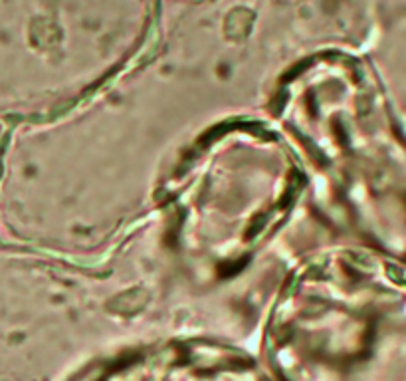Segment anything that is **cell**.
Listing matches in <instances>:
<instances>
[{
	"label": "cell",
	"mask_w": 406,
	"mask_h": 381,
	"mask_svg": "<svg viewBox=\"0 0 406 381\" xmlns=\"http://www.w3.org/2000/svg\"><path fill=\"white\" fill-rule=\"evenodd\" d=\"M97 381H258L246 363L200 351H160L113 367Z\"/></svg>",
	"instance_id": "cell-1"
}]
</instances>
